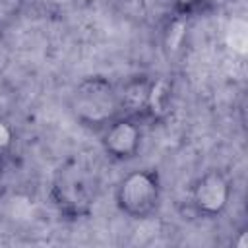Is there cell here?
I'll use <instances>...</instances> for the list:
<instances>
[{
    "label": "cell",
    "mask_w": 248,
    "mask_h": 248,
    "mask_svg": "<svg viewBox=\"0 0 248 248\" xmlns=\"http://www.w3.org/2000/svg\"><path fill=\"white\" fill-rule=\"evenodd\" d=\"M70 110L79 126L99 132L122 114L116 83L99 74L79 79L70 93Z\"/></svg>",
    "instance_id": "obj_1"
},
{
    "label": "cell",
    "mask_w": 248,
    "mask_h": 248,
    "mask_svg": "<svg viewBox=\"0 0 248 248\" xmlns=\"http://www.w3.org/2000/svg\"><path fill=\"white\" fill-rule=\"evenodd\" d=\"M48 196L62 217L83 219L93 211L95 200L99 196V182L87 167L72 163L56 170Z\"/></svg>",
    "instance_id": "obj_2"
},
{
    "label": "cell",
    "mask_w": 248,
    "mask_h": 248,
    "mask_svg": "<svg viewBox=\"0 0 248 248\" xmlns=\"http://www.w3.org/2000/svg\"><path fill=\"white\" fill-rule=\"evenodd\" d=\"M163 200L161 176L155 169H136L126 172L114 188V203L122 215L134 221L153 217Z\"/></svg>",
    "instance_id": "obj_3"
},
{
    "label": "cell",
    "mask_w": 248,
    "mask_h": 248,
    "mask_svg": "<svg viewBox=\"0 0 248 248\" xmlns=\"http://www.w3.org/2000/svg\"><path fill=\"white\" fill-rule=\"evenodd\" d=\"M116 93L120 112L141 122L159 116L167 107L165 81L155 79L147 74H136L116 83Z\"/></svg>",
    "instance_id": "obj_4"
},
{
    "label": "cell",
    "mask_w": 248,
    "mask_h": 248,
    "mask_svg": "<svg viewBox=\"0 0 248 248\" xmlns=\"http://www.w3.org/2000/svg\"><path fill=\"white\" fill-rule=\"evenodd\" d=\"M232 198V182L221 169H209L202 172L190 188V203L194 211L203 219L221 217Z\"/></svg>",
    "instance_id": "obj_5"
},
{
    "label": "cell",
    "mask_w": 248,
    "mask_h": 248,
    "mask_svg": "<svg viewBox=\"0 0 248 248\" xmlns=\"http://www.w3.org/2000/svg\"><path fill=\"white\" fill-rule=\"evenodd\" d=\"M99 141L110 161H132L138 157L143 143V122L128 114H118L99 130Z\"/></svg>",
    "instance_id": "obj_6"
},
{
    "label": "cell",
    "mask_w": 248,
    "mask_h": 248,
    "mask_svg": "<svg viewBox=\"0 0 248 248\" xmlns=\"http://www.w3.org/2000/svg\"><path fill=\"white\" fill-rule=\"evenodd\" d=\"M170 4V12L172 16L176 17H182V19H188L200 12H203V0H169Z\"/></svg>",
    "instance_id": "obj_7"
},
{
    "label": "cell",
    "mask_w": 248,
    "mask_h": 248,
    "mask_svg": "<svg viewBox=\"0 0 248 248\" xmlns=\"http://www.w3.org/2000/svg\"><path fill=\"white\" fill-rule=\"evenodd\" d=\"M120 2L124 12L134 17H147L151 8L155 6V0H120Z\"/></svg>",
    "instance_id": "obj_8"
},
{
    "label": "cell",
    "mask_w": 248,
    "mask_h": 248,
    "mask_svg": "<svg viewBox=\"0 0 248 248\" xmlns=\"http://www.w3.org/2000/svg\"><path fill=\"white\" fill-rule=\"evenodd\" d=\"M232 0H203V8L205 10H221L225 6H229Z\"/></svg>",
    "instance_id": "obj_9"
},
{
    "label": "cell",
    "mask_w": 248,
    "mask_h": 248,
    "mask_svg": "<svg viewBox=\"0 0 248 248\" xmlns=\"http://www.w3.org/2000/svg\"><path fill=\"white\" fill-rule=\"evenodd\" d=\"M4 170H6V157H4V151H0V180L4 176Z\"/></svg>",
    "instance_id": "obj_10"
}]
</instances>
